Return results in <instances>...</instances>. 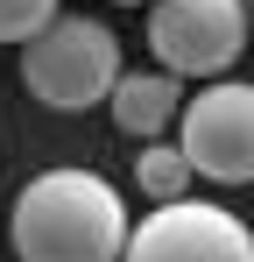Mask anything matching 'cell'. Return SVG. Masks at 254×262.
Masks as SVG:
<instances>
[{"mask_svg": "<svg viewBox=\"0 0 254 262\" xmlns=\"http://www.w3.org/2000/svg\"><path fill=\"white\" fill-rule=\"evenodd\" d=\"M120 71H127L120 36L106 21H92V14H57L42 36L21 43V85L49 114H85V106L113 99Z\"/></svg>", "mask_w": 254, "mask_h": 262, "instance_id": "cell-2", "label": "cell"}, {"mask_svg": "<svg viewBox=\"0 0 254 262\" xmlns=\"http://www.w3.org/2000/svg\"><path fill=\"white\" fill-rule=\"evenodd\" d=\"M191 156L176 149V142H141V156H134V184L156 199V206H169V199H184L191 191Z\"/></svg>", "mask_w": 254, "mask_h": 262, "instance_id": "cell-7", "label": "cell"}, {"mask_svg": "<svg viewBox=\"0 0 254 262\" xmlns=\"http://www.w3.org/2000/svg\"><path fill=\"white\" fill-rule=\"evenodd\" d=\"M120 7H141V0H120ZM148 7H156V0H148Z\"/></svg>", "mask_w": 254, "mask_h": 262, "instance_id": "cell-9", "label": "cell"}, {"mask_svg": "<svg viewBox=\"0 0 254 262\" xmlns=\"http://www.w3.org/2000/svg\"><path fill=\"white\" fill-rule=\"evenodd\" d=\"M120 262H254V234L212 199H169L127 234Z\"/></svg>", "mask_w": 254, "mask_h": 262, "instance_id": "cell-5", "label": "cell"}, {"mask_svg": "<svg viewBox=\"0 0 254 262\" xmlns=\"http://www.w3.org/2000/svg\"><path fill=\"white\" fill-rule=\"evenodd\" d=\"M254 7L247 0H156L148 14V50L156 64L176 71V78H226L247 50Z\"/></svg>", "mask_w": 254, "mask_h": 262, "instance_id": "cell-3", "label": "cell"}, {"mask_svg": "<svg viewBox=\"0 0 254 262\" xmlns=\"http://www.w3.org/2000/svg\"><path fill=\"white\" fill-rule=\"evenodd\" d=\"M184 78L163 71V64H141V71H120V85H113V128L120 135H141V142H163L176 128V114H184Z\"/></svg>", "mask_w": 254, "mask_h": 262, "instance_id": "cell-6", "label": "cell"}, {"mask_svg": "<svg viewBox=\"0 0 254 262\" xmlns=\"http://www.w3.org/2000/svg\"><path fill=\"white\" fill-rule=\"evenodd\" d=\"M57 21V0H0V43H29Z\"/></svg>", "mask_w": 254, "mask_h": 262, "instance_id": "cell-8", "label": "cell"}, {"mask_svg": "<svg viewBox=\"0 0 254 262\" xmlns=\"http://www.w3.org/2000/svg\"><path fill=\"white\" fill-rule=\"evenodd\" d=\"M176 149L205 184H254V85L212 78L176 114Z\"/></svg>", "mask_w": 254, "mask_h": 262, "instance_id": "cell-4", "label": "cell"}, {"mask_svg": "<svg viewBox=\"0 0 254 262\" xmlns=\"http://www.w3.org/2000/svg\"><path fill=\"white\" fill-rule=\"evenodd\" d=\"M127 199L99 170H42L21 184L14 213H7V241L21 262H120L127 255Z\"/></svg>", "mask_w": 254, "mask_h": 262, "instance_id": "cell-1", "label": "cell"}, {"mask_svg": "<svg viewBox=\"0 0 254 262\" xmlns=\"http://www.w3.org/2000/svg\"><path fill=\"white\" fill-rule=\"evenodd\" d=\"M247 7H254V0H247Z\"/></svg>", "mask_w": 254, "mask_h": 262, "instance_id": "cell-10", "label": "cell"}]
</instances>
